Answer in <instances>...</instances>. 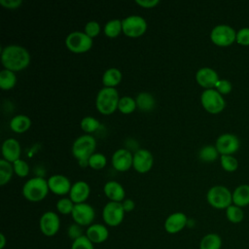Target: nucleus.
Listing matches in <instances>:
<instances>
[{
	"instance_id": "obj_13",
	"label": "nucleus",
	"mask_w": 249,
	"mask_h": 249,
	"mask_svg": "<svg viewBox=\"0 0 249 249\" xmlns=\"http://www.w3.org/2000/svg\"><path fill=\"white\" fill-rule=\"evenodd\" d=\"M215 147L221 155H232L239 149V139L232 133H223L216 139Z\"/></svg>"
},
{
	"instance_id": "obj_10",
	"label": "nucleus",
	"mask_w": 249,
	"mask_h": 249,
	"mask_svg": "<svg viewBox=\"0 0 249 249\" xmlns=\"http://www.w3.org/2000/svg\"><path fill=\"white\" fill-rule=\"evenodd\" d=\"M124 213L122 202L109 201L103 207L102 218L107 226L117 227L123 222Z\"/></svg>"
},
{
	"instance_id": "obj_14",
	"label": "nucleus",
	"mask_w": 249,
	"mask_h": 249,
	"mask_svg": "<svg viewBox=\"0 0 249 249\" xmlns=\"http://www.w3.org/2000/svg\"><path fill=\"white\" fill-rule=\"evenodd\" d=\"M154 163V157L147 149H138L133 154V168L139 173L148 172Z\"/></svg>"
},
{
	"instance_id": "obj_24",
	"label": "nucleus",
	"mask_w": 249,
	"mask_h": 249,
	"mask_svg": "<svg viewBox=\"0 0 249 249\" xmlns=\"http://www.w3.org/2000/svg\"><path fill=\"white\" fill-rule=\"evenodd\" d=\"M30 125H31L30 118L23 114L16 115L10 121L11 129L17 133L25 132L30 127Z\"/></svg>"
},
{
	"instance_id": "obj_31",
	"label": "nucleus",
	"mask_w": 249,
	"mask_h": 249,
	"mask_svg": "<svg viewBox=\"0 0 249 249\" xmlns=\"http://www.w3.org/2000/svg\"><path fill=\"white\" fill-rule=\"evenodd\" d=\"M123 31L122 20L119 18H113L108 20L104 25V33L111 38L118 36Z\"/></svg>"
},
{
	"instance_id": "obj_12",
	"label": "nucleus",
	"mask_w": 249,
	"mask_h": 249,
	"mask_svg": "<svg viewBox=\"0 0 249 249\" xmlns=\"http://www.w3.org/2000/svg\"><path fill=\"white\" fill-rule=\"evenodd\" d=\"M39 228L41 232L46 236H53L60 228V220L58 215L53 211H46L39 220Z\"/></svg>"
},
{
	"instance_id": "obj_34",
	"label": "nucleus",
	"mask_w": 249,
	"mask_h": 249,
	"mask_svg": "<svg viewBox=\"0 0 249 249\" xmlns=\"http://www.w3.org/2000/svg\"><path fill=\"white\" fill-rule=\"evenodd\" d=\"M81 127L85 132L89 134L100 127V123L97 119L91 116H86L81 121Z\"/></svg>"
},
{
	"instance_id": "obj_44",
	"label": "nucleus",
	"mask_w": 249,
	"mask_h": 249,
	"mask_svg": "<svg viewBox=\"0 0 249 249\" xmlns=\"http://www.w3.org/2000/svg\"><path fill=\"white\" fill-rule=\"evenodd\" d=\"M0 4L7 9H17L22 4V0H0Z\"/></svg>"
},
{
	"instance_id": "obj_30",
	"label": "nucleus",
	"mask_w": 249,
	"mask_h": 249,
	"mask_svg": "<svg viewBox=\"0 0 249 249\" xmlns=\"http://www.w3.org/2000/svg\"><path fill=\"white\" fill-rule=\"evenodd\" d=\"M226 217L229 222L232 224H239L244 219V212L241 207L231 204L226 209Z\"/></svg>"
},
{
	"instance_id": "obj_7",
	"label": "nucleus",
	"mask_w": 249,
	"mask_h": 249,
	"mask_svg": "<svg viewBox=\"0 0 249 249\" xmlns=\"http://www.w3.org/2000/svg\"><path fill=\"white\" fill-rule=\"evenodd\" d=\"M236 38V31L229 24L221 23L214 26L210 32L211 41L219 47L231 45Z\"/></svg>"
},
{
	"instance_id": "obj_22",
	"label": "nucleus",
	"mask_w": 249,
	"mask_h": 249,
	"mask_svg": "<svg viewBox=\"0 0 249 249\" xmlns=\"http://www.w3.org/2000/svg\"><path fill=\"white\" fill-rule=\"evenodd\" d=\"M105 196L110 199V201L122 202L125 196V191L123 185L115 180L107 181L103 187Z\"/></svg>"
},
{
	"instance_id": "obj_5",
	"label": "nucleus",
	"mask_w": 249,
	"mask_h": 249,
	"mask_svg": "<svg viewBox=\"0 0 249 249\" xmlns=\"http://www.w3.org/2000/svg\"><path fill=\"white\" fill-rule=\"evenodd\" d=\"M206 200L216 209H227L232 204V193L223 185H215L208 190Z\"/></svg>"
},
{
	"instance_id": "obj_16",
	"label": "nucleus",
	"mask_w": 249,
	"mask_h": 249,
	"mask_svg": "<svg viewBox=\"0 0 249 249\" xmlns=\"http://www.w3.org/2000/svg\"><path fill=\"white\" fill-rule=\"evenodd\" d=\"M219 79L218 73L211 67H201L196 73V80L197 84L205 89H214Z\"/></svg>"
},
{
	"instance_id": "obj_18",
	"label": "nucleus",
	"mask_w": 249,
	"mask_h": 249,
	"mask_svg": "<svg viewBox=\"0 0 249 249\" xmlns=\"http://www.w3.org/2000/svg\"><path fill=\"white\" fill-rule=\"evenodd\" d=\"M188 218L183 212H174L167 216L164 221V230L170 233L175 234L181 231L188 225Z\"/></svg>"
},
{
	"instance_id": "obj_19",
	"label": "nucleus",
	"mask_w": 249,
	"mask_h": 249,
	"mask_svg": "<svg viewBox=\"0 0 249 249\" xmlns=\"http://www.w3.org/2000/svg\"><path fill=\"white\" fill-rule=\"evenodd\" d=\"M1 152L3 159L12 163L17 160L20 159V145L18 141L13 137L4 140L1 147Z\"/></svg>"
},
{
	"instance_id": "obj_43",
	"label": "nucleus",
	"mask_w": 249,
	"mask_h": 249,
	"mask_svg": "<svg viewBox=\"0 0 249 249\" xmlns=\"http://www.w3.org/2000/svg\"><path fill=\"white\" fill-rule=\"evenodd\" d=\"M67 234H68V236H69L71 239H73V240H75V239H77L78 237L84 235V234H83L82 226H80V225H78V224H76V223L70 225V226L68 227V230H67Z\"/></svg>"
},
{
	"instance_id": "obj_28",
	"label": "nucleus",
	"mask_w": 249,
	"mask_h": 249,
	"mask_svg": "<svg viewBox=\"0 0 249 249\" xmlns=\"http://www.w3.org/2000/svg\"><path fill=\"white\" fill-rule=\"evenodd\" d=\"M17 84V76L14 71L4 68L0 71V88L2 89H13Z\"/></svg>"
},
{
	"instance_id": "obj_11",
	"label": "nucleus",
	"mask_w": 249,
	"mask_h": 249,
	"mask_svg": "<svg viewBox=\"0 0 249 249\" xmlns=\"http://www.w3.org/2000/svg\"><path fill=\"white\" fill-rule=\"evenodd\" d=\"M71 216L73 218L74 223L84 227V226H90L94 220L95 217V212L93 207L87 203V202H82V203H76L73 211L71 213Z\"/></svg>"
},
{
	"instance_id": "obj_21",
	"label": "nucleus",
	"mask_w": 249,
	"mask_h": 249,
	"mask_svg": "<svg viewBox=\"0 0 249 249\" xmlns=\"http://www.w3.org/2000/svg\"><path fill=\"white\" fill-rule=\"evenodd\" d=\"M89 193H90L89 185L86 181L79 180L74 184H72L71 190L69 192V197L75 204L82 203L88 199Z\"/></svg>"
},
{
	"instance_id": "obj_4",
	"label": "nucleus",
	"mask_w": 249,
	"mask_h": 249,
	"mask_svg": "<svg viewBox=\"0 0 249 249\" xmlns=\"http://www.w3.org/2000/svg\"><path fill=\"white\" fill-rule=\"evenodd\" d=\"M49 191L48 180L40 176L28 179L23 184L21 190L23 196L32 202H37L44 199L48 196Z\"/></svg>"
},
{
	"instance_id": "obj_40",
	"label": "nucleus",
	"mask_w": 249,
	"mask_h": 249,
	"mask_svg": "<svg viewBox=\"0 0 249 249\" xmlns=\"http://www.w3.org/2000/svg\"><path fill=\"white\" fill-rule=\"evenodd\" d=\"M84 32L89 35L90 38L98 35L100 32V24L96 20H89L85 25Z\"/></svg>"
},
{
	"instance_id": "obj_25",
	"label": "nucleus",
	"mask_w": 249,
	"mask_h": 249,
	"mask_svg": "<svg viewBox=\"0 0 249 249\" xmlns=\"http://www.w3.org/2000/svg\"><path fill=\"white\" fill-rule=\"evenodd\" d=\"M122 80V72L116 67H110L105 70L102 75V83L104 87L116 88Z\"/></svg>"
},
{
	"instance_id": "obj_27",
	"label": "nucleus",
	"mask_w": 249,
	"mask_h": 249,
	"mask_svg": "<svg viewBox=\"0 0 249 249\" xmlns=\"http://www.w3.org/2000/svg\"><path fill=\"white\" fill-rule=\"evenodd\" d=\"M222 238L218 233L210 232L202 236L199 241V249H221Z\"/></svg>"
},
{
	"instance_id": "obj_20",
	"label": "nucleus",
	"mask_w": 249,
	"mask_h": 249,
	"mask_svg": "<svg viewBox=\"0 0 249 249\" xmlns=\"http://www.w3.org/2000/svg\"><path fill=\"white\" fill-rule=\"evenodd\" d=\"M86 236L93 243H103L109 237V230L102 224H91L86 230Z\"/></svg>"
},
{
	"instance_id": "obj_1",
	"label": "nucleus",
	"mask_w": 249,
	"mask_h": 249,
	"mask_svg": "<svg viewBox=\"0 0 249 249\" xmlns=\"http://www.w3.org/2000/svg\"><path fill=\"white\" fill-rule=\"evenodd\" d=\"M1 61L6 69L17 72L28 66L30 54L24 47L11 44L3 48L1 52Z\"/></svg>"
},
{
	"instance_id": "obj_17",
	"label": "nucleus",
	"mask_w": 249,
	"mask_h": 249,
	"mask_svg": "<svg viewBox=\"0 0 249 249\" xmlns=\"http://www.w3.org/2000/svg\"><path fill=\"white\" fill-rule=\"evenodd\" d=\"M48 185L50 191L57 196L69 194L72 184L68 177L62 174H53L48 178Z\"/></svg>"
},
{
	"instance_id": "obj_39",
	"label": "nucleus",
	"mask_w": 249,
	"mask_h": 249,
	"mask_svg": "<svg viewBox=\"0 0 249 249\" xmlns=\"http://www.w3.org/2000/svg\"><path fill=\"white\" fill-rule=\"evenodd\" d=\"M71 249H94L93 243L86 236V234L73 240Z\"/></svg>"
},
{
	"instance_id": "obj_36",
	"label": "nucleus",
	"mask_w": 249,
	"mask_h": 249,
	"mask_svg": "<svg viewBox=\"0 0 249 249\" xmlns=\"http://www.w3.org/2000/svg\"><path fill=\"white\" fill-rule=\"evenodd\" d=\"M75 203L71 200L70 197H61L56 202V209L60 214L68 215L71 214Z\"/></svg>"
},
{
	"instance_id": "obj_2",
	"label": "nucleus",
	"mask_w": 249,
	"mask_h": 249,
	"mask_svg": "<svg viewBox=\"0 0 249 249\" xmlns=\"http://www.w3.org/2000/svg\"><path fill=\"white\" fill-rule=\"evenodd\" d=\"M96 141L91 134H83L75 139L72 145V154L82 166L89 165V159L94 154Z\"/></svg>"
},
{
	"instance_id": "obj_15",
	"label": "nucleus",
	"mask_w": 249,
	"mask_h": 249,
	"mask_svg": "<svg viewBox=\"0 0 249 249\" xmlns=\"http://www.w3.org/2000/svg\"><path fill=\"white\" fill-rule=\"evenodd\" d=\"M133 155L125 148L116 150L112 156V164L118 171H126L132 166Z\"/></svg>"
},
{
	"instance_id": "obj_6",
	"label": "nucleus",
	"mask_w": 249,
	"mask_h": 249,
	"mask_svg": "<svg viewBox=\"0 0 249 249\" xmlns=\"http://www.w3.org/2000/svg\"><path fill=\"white\" fill-rule=\"evenodd\" d=\"M202 107L211 114H218L226 107V101L223 95L215 89H204L200 95Z\"/></svg>"
},
{
	"instance_id": "obj_29",
	"label": "nucleus",
	"mask_w": 249,
	"mask_h": 249,
	"mask_svg": "<svg viewBox=\"0 0 249 249\" xmlns=\"http://www.w3.org/2000/svg\"><path fill=\"white\" fill-rule=\"evenodd\" d=\"M14 172L13 163L2 158L0 160V185L7 184L11 180Z\"/></svg>"
},
{
	"instance_id": "obj_42",
	"label": "nucleus",
	"mask_w": 249,
	"mask_h": 249,
	"mask_svg": "<svg viewBox=\"0 0 249 249\" xmlns=\"http://www.w3.org/2000/svg\"><path fill=\"white\" fill-rule=\"evenodd\" d=\"M235 41L242 46H249V27H242L236 31Z\"/></svg>"
},
{
	"instance_id": "obj_23",
	"label": "nucleus",
	"mask_w": 249,
	"mask_h": 249,
	"mask_svg": "<svg viewBox=\"0 0 249 249\" xmlns=\"http://www.w3.org/2000/svg\"><path fill=\"white\" fill-rule=\"evenodd\" d=\"M232 203L239 207L249 205V185L241 184L232 192Z\"/></svg>"
},
{
	"instance_id": "obj_41",
	"label": "nucleus",
	"mask_w": 249,
	"mask_h": 249,
	"mask_svg": "<svg viewBox=\"0 0 249 249\" xmlns=\"http://www.w3.org/2000/svg\"><path fill=\"white\" fill-rule=\"evenodd\" d=\"M214 89L217 91H219L222 95H224V94H228V93H230L231 91L232 86H231V83L229 80L219 79V81L215 85Z\"/></svg>"
},
{
	"instance_id": "obj_46",
	"label": "nucleus",
	"mask_w": 249,
	"mask_h": 249,
	"mask_svg": "<svg viewBox=\"0 0 249 249\" xmlns=\"http://www.w3.org/2000/svg\"><path fill=\"white\" fill-rule=\"evenodd\" d=\"M122 205H123V208H124V212H130L135 207V203L131 198H124L122 201Z\"/></svg>"
},
{
	"instance_id": "obj_38",
	"label": "nucleus",
	"mask_w": 249,
	"mask_h": 249,
	"mask_svg": "<svg viewBox=\"0 0 249 249\" xmlns=\"http://www.w3.org/2000/svg\"><path fill=\"white\" fill-rule=\"evenodd\" d=\"M13 166H14L15 173L19 177H25L29 173L28 163L25 160H21V159H18L16 161H14Z\"/></svg>"
},
{
	"instance_id": "obj_3",
	"label": "nucleus",
	"mask_w": 249,
	"mask_h": 249,
	"mask_svg": "<svg viewBox=\"0 0 249 249\" xmlns=\"http://www.w3.org/2000/svg\"><path fill=\"white\" fill-rule=\"evenodd\" d=\"M119 92L116 88L103 87L99 89L95 99L97 110L104 115H109L118 109L120 101Z\"/></svg>"
},
{
	"instance_id": "obj_8",
	"label": "nucleus",
	"mask_w": 249,
	"mask_h": 249,
	"mask_svg": "<svg viewBox=\"0 0 249 249\" xmlns=\"http://www.w3.org/2000/svg\"><path fill=\"white\" fill-rule=\"evenodd\" d=\"M93 40L84 31H72L65 38V45L73 53H85L92 47Z\"/></svg>"
},
{
	"instance_id": "obj_33",
	"label": "nucleus",
	"mask_w": 249,
	"mask_h": 249,
	"mask_svg": "<svg viewBox=\"0 0 249 249\" xmlns=\"http://www.w3.org/2000/svg\"><path fill=\"white\" fill-rule=\"evenodd\" d=\"M137 105H136V101L134 98H132L131 96L125 95L120 98L119 101V105H118V109L124 113V114H129L132 113L135 109H136Z\"/></svg>"
},
{
	"instance_id": "obj_26",
	"label": "nucleus",
	"mask_w": 249,
	"mask_h": 249,
	"mask_svg": "<svg viewBox=\"0 0 249 249\" xmlns=\"http://www.w3.org/2000/svg\"><path fill=\"white\" fill-rule=\"evenodd\" d=\"M137 107L144 112L152 111L156 106V99L155 97L147 91L139 92L135 98Z\"/></svg>"
},
{
	"instance_id": "obj_9",
	"label": "nucleus",
	"mask_w": 249,
	"mask_h": 249,
	"mask_svg": "<svg viewBox=\"0 0 249 249\" xmlns=\"http://www.w3.org/2000/svg\"><path fill=\"white\" fill-rule=\"evenodd\" d=\"M123 32L128 37H139L147 29L146 19L138 15H130L122 19Z\"/></svg>"
},
{
	"instance_id": "obj_47",
	"label": "nucleus",
	"mask_w": 249,
	"mask_h": 249,
	"mask_svg": "<svg viewBox=\"0 0 249 249\" xmlns=\"http://www.w3.org/2000/svg\"><path fill=\"white\" fill-rule=\"evenodd\" d=\"M6 243H7L6 236L4 235V233H0V249H4V247L6 246Z\"/></svg>"
},
{
	"instance_id": "obj_32",
	"label": "nucleus",
	"mask_w": 249,
	"mask_h": 249,
	"mask_svg": "<svg viewBox=\"0 0 249 249\" xmlns=\"http://www.w3.org/2000/svg\"><path fill=\"white\" fill-rule=\"evenodd\" d=\"M219 152L214 145H205L198 152V158L206 162L213 161L217 160Z\"/></svg>"
},
{
	"instance_id": "obj_45",
	"label": "nucleus",
	"mask_w": 249,
	"mask_h": 249,
	"mask_svg": "<svg viewBox=\"0 0 249 249\" xmlns=\"http://www.w3.org/2000/svg\"><path fill=\"white\" fill-rule=\"evenodd\" d=\"M135 2L143 8H153L160 3V0H136Z\"/></svg>"
},
{
	"instance_id": "obj_35",
	"label": "nucleus",
	"mask_w": 249,
	"mask_h": 249,
	"mask_svg": "<svg viewBox=\"0 0 249 249\" xmlns=\"http://www.w3.org/2000/svg\"><path fill=\"white\" fill-rule=\"evenodd\" d=\"M220 162L222 167L228 172H233L238 167L237 160L231 155H221Z\"/></svg>"
},
{
	"instance_id": "obj_37",
	"label": "nucleus",
	"mask_w": 249,
	"mask_h": 249,
	"mask_svg": "<svg viewBox=\"0 0 249 249\" xmlns=\"http://www.w3.org/2000/svg\"><path fill=\"white\" fill-rule=\"evenodd\" d=\"M107 163L106 157L101 153H94L89 159V166L93 169H101Z\"/></svg>"
}]
</instances>
